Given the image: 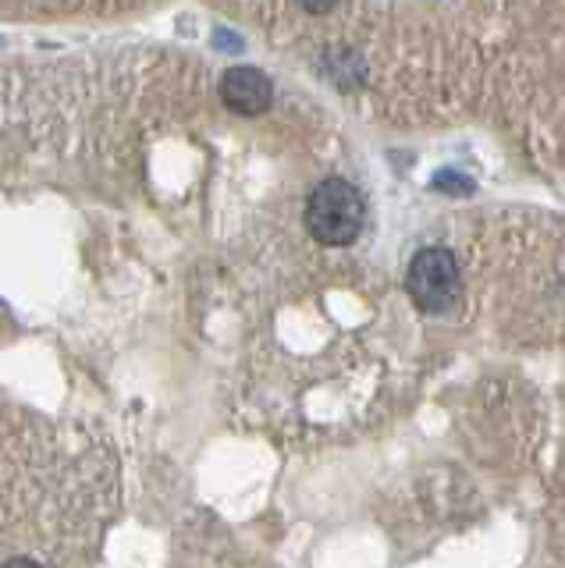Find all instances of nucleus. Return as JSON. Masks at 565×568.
I'll return each mask as SVG.
<instances>
[{
  "label": "nucleus",
  "mask_w": 565,
  "mask_h": 568,
  "mask_svg": "<svg viewBox=\"0 0 565 568\" xmlns=\"http://www.w3.org/2000/svg\"><path fill=\"white\" fill-rule=\"evenodd\" d=\"M366 203L363 192L345 178H324L306 200V227L321 245H352L363 235Z\"/></svg>",
  "instance_id": "f257e3e1"
},
{
  "label": "nucleus",
  "mask_w": 565,
  "mask_h": 568,
  "mask_svg": "<svg viewBox=\"0 0 565 568\" xmlns=\"http://www.w3.org/2000/svg\"><path fill=\"white\" fill-rule=\"evenodd\" d=\"M405 288H410V298L423 313H448L458 306L463 298V271H458L455 256L448 248L431 245L420 248L413 256L410 271H405Z\"/></svg>",
  "instance_id": "f03ea898"
},
{
  "label": "nucleus",
  "mask_w": 565,
  "mask_h": 568,
  "mask_svg": "<svg viewBox=\"0 0 565 568\" xmlns=\"http://www.w3.org/2000/svg\"><path fill=\"white\" fill-rule=\"evenodd\" d=\"M221 100L228 111H235L242 118H256L263 111H271L274 85L260 68H232L221 79Z\"/></svg>",
  "instance_id": "7ed1b4c3"
},
{
  "label": "nucleus",
  "mask_w": 565,
  "mask_h": 568,
  "mask_svg": "<svg viewBox=\"0 0 565 568\" xmlns=\"http://www.w3.org/2000/svg\"><path fill=\"white\" fill-rule=\"evenodd\" d=\"M434 189H448V192H463V195H470V192H473V182H470V178H463V174L445 171V174H437V178H434Z\"/></svg>",
  "instance_id": "20e7f679"
},
{
  "label": "nucleus",
  "mask_w": 565,
  "mask_h": 568,
  "mask_svg": "<svg viewBox=\"0 0 565 568\" xmlns=\"http://www.w3.org/2000/svg\"><path fill=\"white\" fill-rule=\"evenodd\" d=\"M0 568H43L37 558H29V555H19V558H8Z\"/></svg>",
  "instance_id": "39448f33"
}]
</instances>
